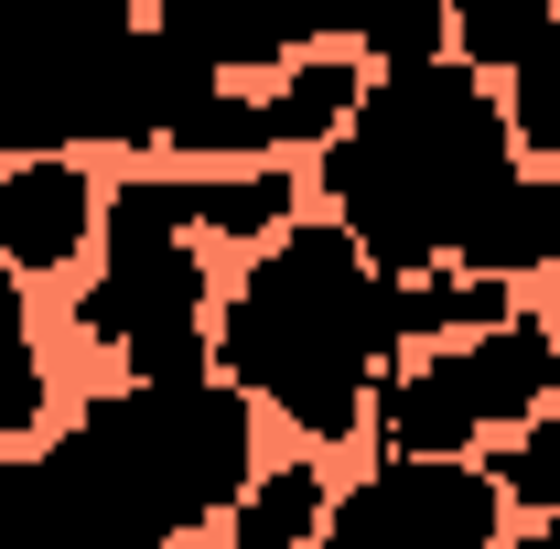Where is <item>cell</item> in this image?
<instances>
[{
	"instance_id": "cell-11",
	"label": "cell",
	"mask_w": 560,
	"mask_h": 549,
	"mask_svg": "<svg viewBox=\"0 0 560 549\" xmlns=\"http://www.w3.org/2000/svg\"><path fill=\"white\" fill-rule=\"evenodd\" d=\"M453 270H486V280H539V270H560V173L528 162V173L486 206V226L464 237Z\"/></svg>"
},
{
	"instance_id": "cell-20",
	"label": "cell",
	"mask_w": 560,
	"mask_h": 549,
	"mask_svg": "<svg viewBox=\"0 0 560 549\" xmlns=\"http://www.w3.org/2000/svg\"><path fill=\"white\" fill-rule=\"evenodd\" d=\"M506 549H560V506H528V528H517Z\"/></svg>"
},
{
	"instance_id": "cell-12",
	"label": "cell",
	"mask_w": 560,
	"mask_h": 549,
	"mask_svg": "<svg viewBox=\"0 0 560 549\" xmlns=\"http://www.w3.org/2000/svg\"><path fill=\"white\" fill-rule=\"evenodd\" d=\"M173 173V162H162ZM173 195H184V226L195 237H280L291 226V173H280V151L270 162H226V173H173Z\"/></svg>"
},
{
	"instance_id": "cell-2",
	"label": "cell",
	"mask_w": 560,
	"mask_h": 549,
	"mask_svg": "<svg viewBox=\"0 0 560 549\" xmlns=\"http://www.w3.org/2000/svg\"><path fill=\"white\" fill-rule=\"evenodd\" d=\"M528 173L506 86L464 55L366 75L355 119L324 140V206L388 280H420L442 259H464V237L486 226V206Z\"/></svg>"
},
{
	"instance_id": "cell-6",
	"label": "cell",
	"mask_w": 560,
	"mask_h": 549,
	"mask_svg": "<svg viewBox=\"0 0 560 549\" xmlns=\"http://www.w3.org/2000/svg\"><path fill=\"white\" fill-rule=\"evenodd\" d=\"M560 399V324L550 313H506L464 344H410L377 377V453H475L495 431L539 420Z\"/></svg>"
},
{
	"instance_id": "cell-3",
	"label": "cell",
	"mask_w": 560,
	"mask_h": 549,
	"mask_svg": "<svg viewBox=\"0 0 560 549\" xmlns=\"http://www.w3.org/2000/svg\"><path fill=\"white\" fill-rule=\"evenodd\" d=\"M399 355H410L399 280L335 215H291L280 237H259L215 302V377L291 420L302 442H355Z\"/></svg>"
},
{
	"instance_id": "cell-19",
	"label": "cell",
	"mask_w": 560,
	"mask_h": 549,
	"mask_svg": "<svg viewBox=\"0 0 560 549\" xmlns=\"http://www.w3.org/2000/svg\"><path fill=\"white\" fill-rule=\"evenodd\" d=\"M506 119H517V151H539V173H560V44H539L506 75Z\"/></svg>"
},
{
	"instance_id": "cell-15",
	"label": "cell",
	"mask_w": 560,
	"mask_h": 549,
	"mask_svg": "<svg viewBox=\"0 0 560 549\" xmlns=\"http://www.w3.org/2000/svg\"><path fill=\"white\" fill-rule=\"evenodd\" d=\"M539 44H560V0H453V55L486 66L495 86L528 66Z\"/></svg>"
},
{
	"instance_id": "cell-18",
	"label": "cell",
	"mask_w": 560,
	"mask_h": 549,
	"mask_svg": "<svg viewBox=\"0 0 560 549\" xmlns=\"http://www.w3.org/2000/svg\"><path fill=\"white\" fill-rule=\"evenodd\" d=\"M486 475H495L506 506H560V399L539 420H517V431H495Z\"/></svg>"
},
{
	"instance_id": "cell-5",
	"label": "cell",
	"mask_w": 560,
	"mask_h": 549,
	"mask_svg": "<svg viewBox=\"0 0 560 549\" xmlns=\"http://www.w3.org/2000/svg\"><path fill=\"white\" fill-rule=\"evenodd\" d=\"M75 335L130 377H206L215 366V280L206 237L184 226L173 173H119L97 206V280L75 291Z\"/></svg>"
},
{
	"instance_id": "cell-1",
	"label": "cell",
	"mask_w": 560,
	"mask_h": 549,
	"mask_svg": "<svg viewBox=\"0 0 560 549\" xmlns=\"http://www.w3.org/2000/svg\"><path fill=\"white\" fill-rule=\"evenodd\" d=\"M259 475V399L226 377H119L0 464V549H184Z\"/></svg>"
},
{
	"instance_id": "cell-17",
	"label": "cell",
	"mask_w": 560,
	"mask_h": 549,
	"mask_svg": "<svg viewBox=\"0 0 560 549\" xmlns=\"http://www.w3.org/2000/svg\"><path fill=\"white\" fill-rule=\"evenodd\" d=\"M355 55H366L377 75L453 55V0H366V11H355Z\"/></svg>"
},
{
	"instance_id": "cell-9",
	"label": "cell",
	"mask_w": 560,
	"mask_h": 549,
	"mask_svg": "<svg viewBox=\"0 0 560 549\" xmlns=\"http://www.w3.org/2000/svg\"><path fill=\"white\" fill-rule=\"evenodd\" d=\"M97 206H108V184H97V162H75V151H22V162H0V259L22 280L75 270V259L97 248Z\"/></svg>"
},
{
	"instance_id": "cell-14",
	"label": "cell",
	"mask_w": 560,
	"mask_h": 549,
	"mask_svg": "<svg viewBox=\"0 0 560 549\" xmlns=\"http://www.w3.org/2000/svg\"><path fill=\"white\" fill-rule=\"evenodd\" d=\"M517 313V280H486V270H420L399 280V324H410V344H464V335H486V324H506Z\"/></svg>"
},
{
	"instance_id": "cell-22",
	"label": "cell",
	"mask_w": 560,
	"mask_h": 549,
	"mask_svg": "<svg viewBox=\"0 0 560 549\" xmlns=\"http://www.w3.org/2000/svg\"><path fill=\"white\" fill-rule=\"evenodd\" d=\"M184 549H195V539H184Z\"/></svg>"
},
{
	"instance_id": "cell-4",
	"label": "cell",
	"mask_w": 560,
	"mask_h": 549,
	"mask_svg": "<svg viewBox=\"0 0 560 549\" xmlns=\"http://www.w3.org/2000/svg\"><path fill=\"white\" fill-rule=\"evenodd\" d=\"M195 66L151 0H0V162L22 151H151L184 119Z\"/></svg>"
},
{
	"instance_id": "cell-21",
	"label": "cell",
	"mask_w": 560,
	"mask_h": 549,
	"mask_svg": "<svg viewBox=\"0 0 560 549\" xmlns=\"http://www.w3.org/2000/svg\"><path fill=\"white\" fill-rule=\"evenodd\" d=\"M550 324H560V270H550Z\"/></svg>"
},
{
	"instance_id": "cell-16",
	"label": "cell",
	"mask_w": 560,
	"mask_h": 549,
	"mask_svg": "<svg viewBox=\"0 0 560 549\" xmlns=\"http://www.w3.org/2000/svg\"><path fill=\"white\" fill-rule=\"evenodd\" d=\"M55 420V377H44V344H33V313H22V270L0 259V431L33 442Z\"/></svg>"
},
{
	"instance_id": "cell-10",
	"label": "cell",
	"mask_w": 560,
	"mask_h": 549,
	"mask_svg": "<svg viewBox=\"0 0 560 549\" xmlns=\"http://www.w3.org/2000/svg\"><path fill=\"white\" fill-rule=\"evenodd\" d=\"M355 97H366V55H355V44H313V55H291V66L259 86V108H270V151H324V140L355 119Z\"/></svg>"
},
{
	"instance_id": "cell-8",
	"label": "cell",
	"mask_w": 560,
	"mask_h": 549,
	"mask_svg": "<svg viewBox=\"0 0 560 549\" xmlns=\"http://www.w3.org/2000/svg\"><path fill=\"white\" fill-rule=\"evenodd\" d=\"M366 0H151V22L215 75H280L313 44H355Z\"/></svg>"
},
{
	"instance_id": "cell-13",
	"label": "cell",
	"mask_w": 560,
	"mask_h": 549,
	"mask_svg": "<svg viewBox=\"0 0 560 549\" xmlns=\"http://www.w3.org/2000/svg\"><path fill=\"white\" fill-rule=\"evenodd\" d=\"M324 506H335L324 464H259L215 528H226V549H313L324 539Z\"/></svg>"
},
{
	"instance_id": "cell-7",
	"label": "cell",
	"mask_w": 560,
	"mask_h": 549,
	"mask_svg": "<svg viewBox=\"0 0 560 549\" xmlns=\"http://www.w3.org/2000/svg\"><path fill=\"white\" fill-rule=\"evenodd\" d=\"M313 549H506V495L475 453H377Z\"/></svg>"
}]
</instances>
